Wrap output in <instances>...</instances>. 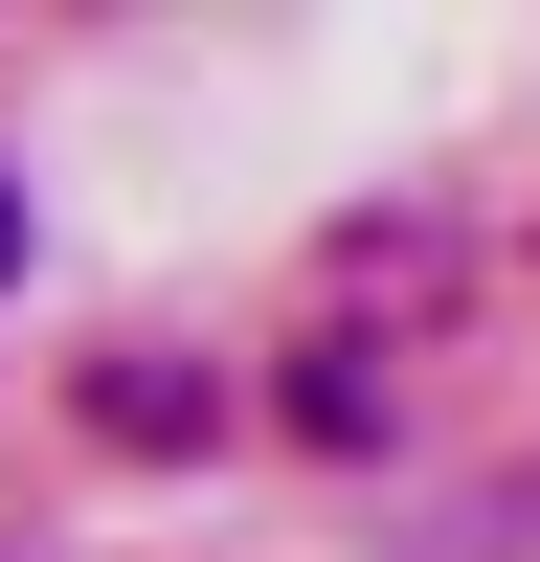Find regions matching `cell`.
Listing matches in <instances>:
<instances>
[{
	"label": "cell",
	"instance_id": "obj_1",
	"mask_svg": "<svg viewBox=\"0 0 540 562\" xmlns=\"http://www.w3.org/2000/svg\"><path fill=\"white\" fill-rule=\"evenodd\" d=\"M0 270H23V203H0Z\"/></svg>",
	"mask_w": 540,
	"mask_h": 562
}]
</instances>
